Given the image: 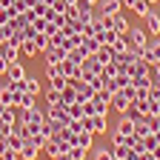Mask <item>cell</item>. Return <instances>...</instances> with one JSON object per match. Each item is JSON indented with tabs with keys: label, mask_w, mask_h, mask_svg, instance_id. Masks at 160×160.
Returning a JSON list of instances; mask_svg holds the SVG:
<instances>
[{
	"label": "cell",
	"mask_w": 160,
	"mask_h": 160,
	"mask_svg": "<svg viewBox=\"0 0 160 160\" xmlns=\"http://www.w3.org/2000/svg\"><path fill=\"white\" fill-rule=\"evenodd\" d=\"M0 120H6L9 126H14V123H17V109H14V106H6L3 112H0Z\"/></svg>",
	"instance_id": "484cf974"
},
{
	"label": "cell",
	"mask_w": 160,
	"mask_h": 160,
	"mask_svg": "<svg viewBox=\"0 0 160 160\" xmlns=\"http://www.w3.org/2000/svg\"><path fill=\"white\" fill-rule=\"evenodd\" d=\"M46 106H63V97H60V92L57 89H46Z\"/></svg>",
	"instance_id": "7402d4cb"
},
{
	"label": "cell",
	"mask_w": 160,
	"mask_h": 160,
	"mask_svg": "<svg viewBox=\"0 0 160 160\" xmlns=\"http://www.w3.org/2000/svg\"><path fill=\"white\" fill-rule=\"evenodd\" d=\"M72 63H77V66H83V60L89 57V52L83 49V46H74V49H69V54H66Z\"/></svg>",
	"instance_id": "e0dca14e"
},
{
	"label": "cell",
	"mask_w": 160,
	"mask_h": 160,
	"mask_svg": "<svg viewBox=\"0 0 160 160\" xmlns=\"http://www.w3.org/2000/svg\"><path fill=\"white\" fill-rule=\"evenodd\" d=\"M29 106H34V94L20 92V94H17V106H14V109H29Z\"/></svg>",
	"instance_id": "cb8c5ba5"
},
{
	"label": "cell",
	"mask_w": 160,
	"mask_h": 160,
	"mask_svg": "<svg viewBox=\"0 0 160 160\" xmlns=\"http://www.w3.org/2000/svg\"><path fill=\"white\" fill-rule=\"evenodd\" d=\"M23 92H29V94H40V83H37V77H32V74H26L23 77Z\"/></svg>",
	"instance_id": "d6986e66"
},
{
	"label": "cell",
	"mask_w": 160,
	"mask_h": 160,
	"mask_svg": "<svg viewBox=\"0 0 160 160\" xmlns=\"http://www.w3.org/2000/svg\"><path fill=\"white\" fill-rule=\"evenodd\" d=\"M77 20L80 23H92V17H94V6H89V3H77Z\"/></svg>",
	"instance_id": "2e32d148"
},
{
	"label": "cell",
	"mask_w": 160,
	"mask_h": 160,
	"mask_svg": "<svg viewBox=\"0 0 160 160\" xmlns=\"http://www.w3.org/2000/svg\"><path fill=\"white\" fill-rule=\"evenodd\" d=\"M23 143H26V140H23V137H17V134H9V137H6V146H9V149H14V152L23 149Z\"/></svg>",
	"instance_id": "1f68e13d"
},
{
	"label": "cell",
	"mask_w": 160,
	"mask_h": 160,
	"mask_svg": "<svg viewBox=\"0 0 160 160\" xmlns=\"http://www.w3.org/2000/svg\"><path fill=\"white\" fill-rule=\"evenodd\" d=\"M100 14H117L120 9H123V0H100Z\"/></svg>",
	"instance_id": "9c48e42d"
},
{
	"label": "cell",
	"mask_w": 160,
	"mask_h": 160,
	"mask_svg": "<svg viewBox=\"0 0 160 160\" xmlns=\"http://www.w3.org/2000/svg\"><path fill=\"white\" fill-rule=\"evenodd\" d=\"M146 3H149V6H154V3H157V0H146Z\"/></svg>",
	"instance_id": "bcb514c9"
},
{
	"label": "cell",
	"mask_w": 160,
	"mask_h": 160,
	"mask_svg": "<svg viewBox=\"0 0 160 160\" xmlns=\"http://www.w3.org/2000/svg\"><path fill=\"white\" fill-rule=\"evenodd\" d=\"M149 100H152V103H160V83H154V80L149 86Z\"/></svg>",
	"instance_id": "e575fe53"
},
{
	"label": "cell",
	"mask_w": 160,
	"mask_h": 160,
	"mask_svg": "<svg viewBox=\"0 0 160 160\" xmlns=\"http://www.w3.org/2000/svg\"><path fill=\"white\" fill-rule=\"evenodd\" d=\"M149 32L146 29H137V26H132L129 29V34H126V40H129V49H134V52H140L143 54V49H146V43H149Z\"/></svg>",
	"instance_id": "7a4b0ae2"
},
{
	"label": "cell",
	"mask_w": 160,
	"mask_h": 160,
	"mask_svg": "<svg viewBox=\"0 0 160 160\" xmlns=\"http://www.w3.org/2000/svg\"><path fill=\"white\" fill-rule=\"evenodd\" d=\"M106 129H109L106 114H92V134H106Z\"/></svg>",
	"instance_id": "7c38bea8"
},
{
	"label": "cell",
	"mask_w": 160,
	"mask_h": 160,
	"mask_svg": "<svg viewBox=\"0 0 160 160\" xmlns=\"http://www.w3.org/2000/svg\"><path fill=\"white\" fill-rule=\"evenodd\" d=\"M0 52L9 63H20V46H12V43H0Z\"/></svg>",
	"instance_id": "30bf717a"
},
{
	"label": "cell",
	"mask_w": 160,
	"mask_h": 160,
	"mask_svg": "<svg viewBox=\"0 0 160 160\" xmlns=\"http://www.w3.org/2000/svg\"><path fill=\"white\" fill-rule=\"evenodd\" d=\"M17 120H23L26 126L32 129H40L46 123V112H40L37 106H29V109H17Z\"/></svg>",
	"instance_id": "6da1fadb"
},
{
	"label": "cell",
	"mask_w": 160,
	"mask_h": 160,
	"mask_svg": "<svg viewBox=\"0 0 160 160\" xmlns=\"http://www.w3.org/2000/svg\"><path fill=\"white\" fill-rule=\"evenodd\" d=\"M80 46H83V49H86L89 54H94V52H97L100 46H103V43H100V40H97V37L92 34V37H83V43H80Z\"/></svg>",
	"instance_id": "d4e9b609"
},
{
	"label": "cell",
	"mask_w": 160,
	"mask_h": 160,
	"mask_svg": "<svg viewBox=\"0 0 160 160\" xmlns=\"http://www.w3.org/2000/svg\"><path fill=\"white\" fill-rule=\"evenodd\" d=\"M49 43H52V37H49V34H43V32H37V34H34V46H37V52H46Z\"/></svg>",
	"instance_id": "83f0119b"
},
{
	"label": "cell",
	"mask_w": 160,
	"mask_h": 160,
	"mask_svg": "<svg viewBox=\"0 0 160 160\" xmlns=\"http://www.w3.org/2000/svg\"><path fill=\"white\" fill-rule=\"evenodd\" d=\"M46 120H52L54 129H60V126H69L72 123V114L66 112V106H49L46 109Z\"/></svg>",
	"instance_id": "3957f363"
},
{
	"label": "cell",
	"mask_w": 160,
	"mask_h": 160,
	"mask_svg": "<svg viewBox=\"0 0 160 160\" xmlns=\"http://www.w3.org/2000/svg\"><path fill=\"white\" fill-rule=\"evenodd\" d=\"M149 9H152V6L146 3V0H134V3H132V12H134V14H140V17H143Z\"/></svg>",
	"instance_id": "d6a6232c"
},
{
	"label": "cell",
	"mask_w": 160,
	"mask_h": 160,
	"mask_svg": "<svg viewBox=\"0 0 160 160\" xmlns=\"http://www.w3.org/2000/svg\"><path fill=\"white\" fill-rule=\"evenodd\" d=\"M109 46H112V52L117 54V52H126V49H129V40H126V34H117Z\"/></svg>",
	"instance_id": "603a6c76"
},
{
	"label": "cell",
	"mask_w": 160,
	"mask_h": 160,
	"mask_svg": "<svg viewBox=\"0 0 160 160\" xmlns=\"http://www.w3.org/2000/svg\"><path fill=\"white\" fill-rule=\"evenodd\" d=\"M40 152H43V149H37L32 140H26L23 149H20V160H37V157H40Z\"/></svg>",
	"instance_id": "8fae6325"
},
{
	"label": "cell",
	"mask_w": 160,
	"mask_h": 160,
	"mask_svg": "<svg viewBox=\"0 0 160 160\" xmlns=\"http://www.w3.org/2000/svg\"><path fill=\"white\" fill-rule=\"evenodd\" d=\"M143 149H146V152H152V154H154V152H157V149H160V134H154V132H149V134H146V137H143Z\"/></svg>",
	"instance_id": "ac0fdd59"
},
{
	"label": "cell",
	"mask_w": 160,
	"mask_h": 160,
	"mask_svg": "<svg viewBox=\"0 0 160 160\" xmlns=\"http://www.w3.org/2000/svg\"><path fill=\"white\" fill-rule=\"evenodd\" d=\"M43 54H46V63H60V60H66V54H69V52H66L63 46H54V43H49V49H46Z\"/></svg>",
	"instance_id": "8992f818"
},
{
	"label": "cell",
	"mask_w": 160,
	"mask_h": 160,
	"mask_svg": "<svg viewBox=\"0 0 160 160\" xmlns=\"http://www.w3.org/2000/svg\"><path fill=\"white\" fill-rule=\"evenodd\" d=\"M143 57L149 60V63L160 60V37H149V43H146V49H143Z\"/></svg>",
	"instance_id": "5b68a950"
},
{
	"label": "cell",
	"mask_w": 160,
	"mask_h": 160,
	"mask_svg": "<svg viewBox=\"0 0 160 160\" xmlns=\"http://www.w3.org/2000/svg\"><path fill=\"white\" fill-rule=\"evenodd\" d=\"M46 23H49L46 17H34V20H32V26H34L37 32H46Z\"/></svg>",
	"instance_id": "74e56055"
},
{
	"label": "cell",
	"mask_w": 160,
	"mask_h": 160,
	"mask_svg": "<svg viewBox=\"0 0 160 160\" xmlns=\"http://www.w3.org/2000/svg\"><path fill=\"white\" fill-rule=\"evenodd\" d=\"M20 54H23V57H34V54H37V46H34V37H26L23 43H20Z\"/></svg>",
	"instance_id": "ffe728a7"
},
{
	"label": "cell",
	"mask_w": 160,
	"mask_h": 160,
	"mask_svg": "<svg viewBox=\"0 0 160 160\" xmlns=\"http://www.w3.org/2000/svg\"><path fill=\"white\" fill-rule=\"evenodd\" d=\"M60 97H63V106H72V103H77V92H74L72 86H66L63 92H60Z\"/></svg>",
	"instance_id": "f1b7e54d"
},
{
	"label": "cell",
	"mask_w": 160,
	"mask_h": 160,
	"mask_svg": "<svg viewBox=\"0 0 160 160\" xmlns=\"http://www.w3.org/2000/svg\"><path fill=\"white\" fill-rule=\"evenodd\" d=\"M17 89H12V83H3L0 86V100H3L6 106H17Z\"/></svg>",
	"instance_id": "52a82bcc"
},
{
	"label": "cell",
	"mask_w": 160,
	"mask_h": 160,
	"mask_svg": "<svg viewBox=\"0 0 160 160\" xmlns=\"http://www.w3.org/2000/svg\"><path fill=\"white\" fill-rule=\"evenodd\" d=\"M94 57H97V60H100V63H103V66H106V63H109V60H114V52H112V46H100V49L94 52Z\"/></svg>",
	"instance_id": "44dd1931"
},
{
	"label": "cell",
	"mask_w": 160,
	"mask_h": 160,
	"mask_svg": "<svg viewBox=\"0 0 160 160\" xmlns=\"http://www.w3.org/2000/svg\"><path fill=\"white\" fill-rule=\"evenodd\" d=\"M0 160H20V152H14V149H3V154H0Z\"/></svg>",
	"instance_id": "8d00e7d4"
},
{
	"label": "cell",
	"mask_w": 160,
	"mask_h": 160,
	"mask_svg": "<svg viewBox=\"0 0 160 160\" xmlns=\"http://www.w3.org/2000/svg\"><path fill=\"white\" fill-rule=\"evenodd\" d=\"M77 3H89V6H97L100 0H77Z\"/></svg>",
	"instance_id": "b9f144b4"
},
{
	"label": "cell",
	"mask_w": 160,
	"mask_h": 160,
	"mask_svg": "<svg viewBox=\"0 0 160 160\" xmlns=\"http://www.w3.org/2000/svg\"><path fill=\"white\" fill-rule=\"evenodd\" d=\"M143 23L149 26V34H152V37H160V12H152V9H149V12L143 14Z\"/></svg>",
	"instance_id": "277c9868"
},
{
	"label": "cell",
	"mask_w": 160,
	"mask_h": 160,
	"mask_svg": "<svg viewBox=\"0 0 160 160\" xmlns=\"http://www.w3.org/2000/svg\"><path fill=\"white\" fill-rule=\"evenodd\" d=\"M12 3L14 0H0V9H12Z\"/></svg>",
	"instance_id": "60d3db41"
},
{
	"label": "cell",
	"mask_w": 160,
	"mask_h": 160,
	"mask_svg": "<svg viewBox=\"0 0 160 160\" xmlns=\"http://www.w3.org/2000/svg\"><path fill=\"white\" fill-rule=\"evenodd\" d=\"M149 132H152V129H149V123H146V120H143V117H140V120H137V123H134V134H137L140 140H143V137H146Z\"/></svg>",
	"instance_id": "4dcf8cb0"
},
{
	"label": "cell",
	"mask_w": 160,
	"mask_h": 160,
	"mask_svg": "<svg viewBox=\"0 0 160 160\" xmlns=\"http://www.w3.org/2000/svg\"><path fill=\"white\" fill-rule=\"evenodd\" d=\"M94 160H114V149H106V146H100V149H92Z\"/></svg>",
	"instance_id": "4316f807"
},
{
	"label": "cell",
	"mask_w": 160,
	"mask_h": 160,
	"mask_svg": "<svg viewBox=\"0 0 160 160\" xmlns=\"http://www.w3.org/2000/svg\"><path fill=\"white\" fill-rule=\"evenodd\" d=\"M66 112L72 114V120H80L83 117V103H72V106H66Z\"/></svg>",
	"instance_id": "836d02e7"
},
{
	"label": "cell",
	"mask_w": 160,
	"mask_h": 160,
	"mask_svg": "<svg viewBox=\"0 0 160 160\" xmlns=\"http://www.w3.org/2000/svg\"><path fill=\"white\" fill-rule=\"evenodd\" d=\"M126 106H129V97H126V92H123V89H117V92L112 94V109H114L117 114H123V112H126Z\"/></svg>",
	"instance_id": "ba28073f"
},
{
	"label": "cell",
	"mask_w": 160,
	"mask_h": 160,
	"mask_svg": "<svg viewBox=\"0 0 160 160\" xmlns=\"http://www.w3.org/2000/svg\"><path fill=\"white\" fill-rule=\"evenodd\" d=\"M26 77V69L20 66V63H9V69H6V80L9 83H14V80H23Z\"/></svg>",
	"instance_id": "4fadbf2b"
},
{
	"label": "cell",
	"mask_w": 160,
	"mask_h": 160,
	"mask_svg": "<svg viewBox=\"0 0 160 160\" xmlns=\"http://www.w3.org/2000/svg\"><path fill=\"white\" fill-rule=\"evenodd\" d=\"M3 149H6V137H0V154H3Z\"/></svg>",
	"instance_id": "f6af8a7d"
},
{
	"label": "cell",
	"mask_w": 160,
	"mask_h": 160,
	"mask_svg": "<svg viewBox=\"0 0 160 160\" xmlns=\"http://www.w3.org/2000/svg\"><path fill=\"white\" fill-rule=\"evenodd\" d=\"M69 154H72V160H86V149H80V146H72Z\"/></svg>",
	"instance_id": "d590c367"
},
{
	"label": "cell",
	"mask_w": 160,
	"mask_h": 160,
	"mask_svg": "<svg viewBox=\"0 0 160 160\" xmlns=\"http://www.w3.org/2000/svg\"><path fill=\"white\" fill-rule=\"evenodd\" d=\"M120 74V63H114V60H109V63L103 66V77L109 80V77H117Z\"/></svg>",
	"instance_id": "f546056e"
},
{
	"label": "cell",
	"mask_w": 160,
	"mask_h": 160,
	"mask_svg": "<svg viewBox=\"0 0 160 160\" xmlns=\"http://www.w3.org/2000/svg\"><path fill=\"white\" fill-rule=\"evenodd\" d=\"M12 17H14V14H12V9H0V26H6Z\"/></svg>",
	"instance_id": "f35d334b"
},
{
	"label": "cell",
	"mask_w": 160,
	"mask_h": 160,
	"mask_svg": "<svg viewBox=\"0 0 160 160\" xmlns=\"http://www.w3.org/2000/svg\"><path fill=\"white\" fill-rule=\"evenodd\" d=\"M152 69H154V72L160 74V60H154V63H152Z\"/></svg>",
	"instance_id": "7bdbcfd3"
},
{
	"label": "cell",
	"mask_w": 160,
	"mask_h": 160,
	"mask_svg": "<svg viewBox=\"0 0 160 160\" xmlns=\"http://www.w3.org/2000/svg\"><path fill=\"white\" fill-rule=\"evenodd\" d=\"M129 29H132V26H129V20H126V12L120 9V12L114 14V32H117V34H129Z\"/></svg>",
	"instance_id": "5bb4252c"
},
{
	"label": "cell",
	"mask_w": 160,
	"mask_h": 160,
	"mask_svg": "<svg viewBox=\"0 0 160 160\" xmlns=\"http://www.w3.org/2000/svg\"><path fill=\"white\" fill-rule=\"evenodd\" d=\"M157 117H160V106H157Z\"/></svg>",
	"instance_id": "7dc6e473"
},
{
	"label": "cell",
	"mask_w": 160,
	"mask_h": 160,
	"mask_svg": "<svg viewBox=\"0 0 160 160\" xmlns=\"http://www.w3.org/2000/svg\"><path fill=\"white\" fill-rule=\"evenodd\" d=\"M114 132H120V134H134V120H132V117H126V114H120Z\"/></svg>",
	"instance_id": "9a60e30c"
},
{
	"label": "cell",
	"mask_w": 160,
	"mask_h": 160,
	"mask_svg": "<svg viewBox=\"0 0 160 160\" xmlns=\"http://www.w3.org/2000/svg\"><path fill=\"white\" fill-rule=\"evenodd\" d=\"M57 160H72V154H69V152H63V154H60Z\"/></svg>",
	"instance_id": "ee69618b"
},
{
	"label": "cell",
	"mask_w": 160,
	"mask_h": 160,
	"mask_svg": "<svg viewBox=\"0 0 160 160\" xmlns=\"http://www.w3.org/2000/svg\"><path fill=\"white\" fill-rule=\"evenodd\" d=\"M6 69H9V60L3 57V52H0V74H6Z\"/></svg>",
	"instance_id": "ab89813d"
}]
</instances>
